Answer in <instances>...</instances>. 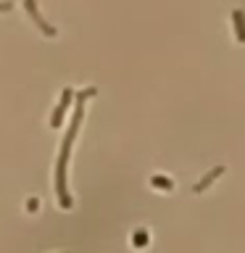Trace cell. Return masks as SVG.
I'll use <instances>...</instances> for the list:
<instances>
[{"instance_id": "obj_5", "label": "cell", "mask_w": 245, "mask_h": 253, "mask_svg": "<svg viewBox=\"0 0 245 253\" xmlns=\"http://www.w3.org/2000/svg\"><path fill=\"white\" fill-rule=\"evenodd\" d=\"M150 185H153V187H161L163 193H171V190H174V182H171L169 177H163V174H153V177H150Z\"/></svg>"}, {"instance_id": "obj_3", "label": "cell", "mask_w": 245, "mask_h": 253, "mask_svg": "<svg viewBox=\"0 0 245 253\" xmlns=\"http://www.w3.org/2000/svg\"><path fill=\"white\" fill-rule=\"evenodd\" d=\"M221 174H224V166H213V169H211L208 174H205L203 179H198L195 185H193V193H198V195L205 193V190H208V187L213 185V182H216V179L221 177Z\"/></svg>"}, {"instance_id": "obj_2", "label": "cell", "mask_w": 245, "mask_h": 253, "mask_svg": "<svg viewBox=\"0 0 245 253\" xmlns=\"http://www.w3.org/2000/svg\"><path fill=\"white\" fill-rule=\"evenodd\" d=\"M229 19H232V32H235V40H237L240 45H245V11H243V8H232Z\"/></svg>"}, {"instance_id": "obj_4", "label": "cell", "mask_w": 245, "mask_h": 253, "mask_svg": "<svg viewBox=\"0 0 245 253\" xmlns=\"http://www.w3.org/2000/svg\"><path fill=\"white\" fill-rule=\"evenodd\" d=\"M69 103H71V90H66V92H63V98H61V106L55 108V114H53V126H58V124H61V116L66 114Z\"/></svg>"}, {"instance_id": "obj_1", "label": "cell", "mask_w": 245, "mask_h": 253, "mask_svg": "<svg viewBox=\"0 0 245 253\" xmlns=\"http://www.w3.org/2000/svg\"><path fill=\"white\" fill-rule=\"evenodd\" d=\"M79 122H82V103H79V108H77V114H74V122H71L69 126V134H66V140H63V150H61V156H58V169H55V190H58V201L66 206H71V198L66 193V161H69V150H71V142H74L77 137V132H79Z\"/></svg>"}, {"instance_id": "obj_6", "label": "cell", "mask_w": 245, "mask_h": 253, "mask_svg": "<svg viewBox=\"0 0 245 253\" xmlns=\"http://www.w3.org/2000/svg\"><path fill=\"white\" fill-rule=\"evenodd\" d=\"M148 240H150L148 229H134V235H132V245H134V248H145Z\"/></svg>"}]
</instances>
